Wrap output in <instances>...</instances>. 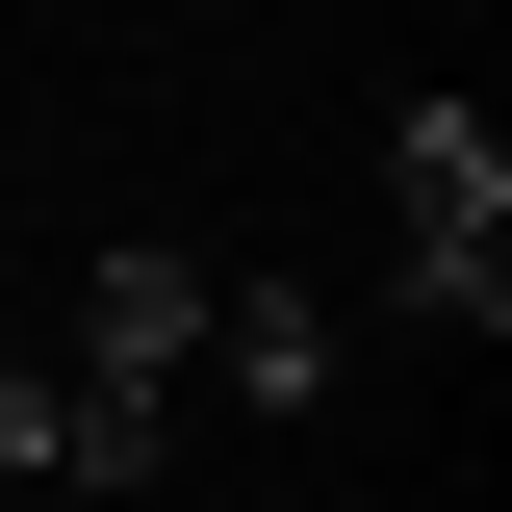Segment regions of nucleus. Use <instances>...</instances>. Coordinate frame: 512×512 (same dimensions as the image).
<instances>
[{
	"instance_id": "obj_1",
	"label": "nucleus",
	"mask_w": 512,
	"mask_h": 512,
	"mask_svg": "<svg viewBox=\"0 0 512 512\" xmlns=\"http://www.w3.org/2000/svg\"><path fill=\"white\" fill-rule=\"evenodd\" d=\"M77 487H154L180 461V384H205V256L180 231H128V256H77Z\"/></svg>"
},
{
	"instance_id": "obj_2",
	"label": "nucleus",
	"mask_w": 512,
	"mask_h": 512,
	"mask_svg": "<svg viewBox=\"0 0 512 512\" xmlns=\"http://www.w3.org/2000/svg\"><path fill=\"white\" fill-rule=\"evenodd\" d=\"M384 231H410V308L436 333H512V128L487 103H410L384 128Z\"/></svg>"
},
{
	"instance_id": "obj_3",
	"label": "nucleus",
	"mask_w": 512,
	"mask_h": 512,
	"mask_svg": "<svg viewBox=\"0 0 512 512\" xmlns=\"http://www.w3.org/2000/svg\"><path fill=\"white\" fill-rule=\"evenodd\" d=\"M333 359H359V333H333L308 282H205V384H231V410H333Z\"/></svg>"
},
{
	"instance_id": "obj_4",
	"label": "nucleus",
	"mask_w": 512,
	"mask_h": 512,
	"mask_svg": "<svg viewBox=\"0 0 512 512\" xmlns=\"http://www.w3.org/2000/svg\"><path fill=\"white\" fill-rule=\"evenodd\" d=\"M0 487H77V384L26 359V333H0Z\"/></svg>"
}]
</instances>
